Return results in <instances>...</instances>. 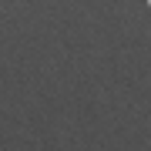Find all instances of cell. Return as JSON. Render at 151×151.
Masks as SVG:
<instances>
[{"label": "cell", "mask_w": 151, "mask_h": 151, "mask_svg": "<svg viewBox=\"0 0 151 151\" xmlns=\"http://www.w3.org/2000/svg\"><path fill=\"white\" fill-rule=\"evenodd\" d=\"M148 4H151V0H148Z\"/></svg>", "instance_id": "obj_1"}]
</instances>
